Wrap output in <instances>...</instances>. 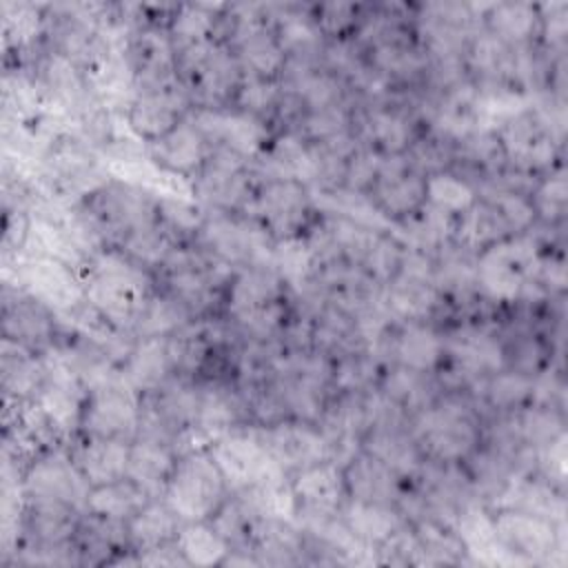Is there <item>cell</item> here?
<instances>
[{"label":"cell","mask_w":568,"mask_h":568,"mask_svg":"<svg viewBox=\"0 0 568 568\" xmlns=\"http://www.w3.org/2000/svg\"><path fill=\"white\" fill-rule=\"evenodd\" d=\"M84 300L115 328L133 335V328L155 293L149 271L133 264L120 251H104L98 255L87 273Z\"/></svg>","instance_id":"cell-1"},{"label":"cell","mask_w":568,"mask_h":568,"mask_svg":"<svg viewBox=\"0 0 568 568\" xmlns=\"http://www.w3.org/2000/svg\"><path fill=\"white\" fill-rule=\"evenodd\" d=\"M410 430L433 464L468 462L481 444L479 417L462 397H437L410 419Z\"/></svg>","instance_id":"cell-2"},{"label":"cell","mask_w":568,"mask_h":568,"mask_svg":"<svg viewBox=\"0 0 568 568\" xmlns=\"http://www.w3.org/2000/svg\"><path fill=\"white\" fill-rule=\"evenodd\" d=\"M229 495L231 490L209 448H195L178 455L162 499L182 521H209Z\"/></svg>","instance_id":"cell-3"},{"label":"cell","mask_w":568,"mask_h":568,"mask_svg":"<svg viewBox=\"0 0 568 568\" xmlns=\"http://www.w3.org/2000/svg\"><path fill=\"white\" fill-rule=\"evenodd\" d=\"M80 206L102 235L104 244H120L131 231L158 222V197L142 186L109 178Z\"/></svg>","instance_id":"cell-4"},{"label":"cell","mask_w":568,"mask_h":568,"mask_svg":"<svg viewBox=\"0 0 568 568\" xmlns=\"http://www.w3.org/2000/svg\"><path fill=\"white\" fill-rule=\"evenodd\" d=\"M539 246L530 233L510 235L477 255V288L490 302H517L539 266Z\"/></svg>","instance_id":"cell-5"},{"label":"cell","mask_w":568,"mask_h":568,"mask_svg":"<svg viewBox=\"0 0 568 568\" xmlns=\"http://www.w3.org/2000/svg\"><path fill=\"white\" fill-rule=\"evenodd\" d=\"M142 395L131 386L118 366L89 386L80 430L84 435L118 437L133 442L140 430Z\"/></svg>","instance_id":"cell-6"},{"label":"cell","mask_w":568,"mask_h":568,"mask_svg":"<svg viewBox=\"0 0 568 568\" xmlns=\"http://www.w3.org/2000/svg\"><path fill=\"white\" fill-rule=\"evenodd\" d=\"M226 486L231 493H242L255 486L275 484L288 479L280 464L271 457L264 442L260 439L257 426L244 424L209 446Z\"/></svg>","instance_id":"cell-7"},{"label":"cell","mask_w":568,"mask_h":568,"mask_svg":"<svg viewBox=\"0 0 568 568\" xmlns=\"http://www.w3.org/2000/svg\"><path fill=\"white\" fill-rule=\"evenodd\" d=\"M4 284L40 300L55 315H64L84 302V282L80 273L69 264L44 255H22L16 264H4Z\"/></svg>","instance_id":"cell-8"},{"label":"cell","mask_w":568,"mask_h":568,"mask_svg":"<svg viewBox=\"0 0 568 568\" xmlns=\"http://www.w3.org/2000/svg\"><path fill=\"white\" fill-rule=\"evenodd\" d=\"M315 202L311 189L295 180H264L251 206L244 213H251L273 240L304 235L313 224Z\"/></svg>","instance_id":"cell-9"},{"label":"cell","mask_w":568,"mask_h":568,"mask_svg":"<svg viewBox=\"0 0 568 568\" xmlns=\"http://www.w3.org/2000/svg\"><path fill=\"white\" fill-rule=\"evenodd\" d=\"M495 133L501 144L506 164L517 171H544L557 160L561 138L541 120L532 106L508 118Z\"/></svg>","instance_id":"cell-10"},{"label":"cell","mask_w":568,"mask_h":568,"mask_svg":"<svg viewBox=\"0 0 568 568\" xmlns=\"http://www.w3.org/2000/svg\"><path fill=\"white\" fill-rule=\"evenodd\" d=\"M135 78V95L178 84V55L164 27L140 24L122 42Z\"/></svg>","instance_id":"cell-11"},{"label":"cell","mask_w":568,"mask_h":568,"mask_svg":"<svg viewBox=\"0 0 568 568\" xmlns=\"http://www.w3.org/2000/svg\"><path fill=\"white\" fill-rule=\"evenodd\" d=\"M191 120L213 146H224L246 160H255L271 142L266 120L235 106H195Z\"/></svg>","instance_id":"cell-12"},{"label":"cell","mask_w":568,"mask_h":568,"mask_svg":"<svg viewBox=\"0 0 568 568\" xmlns=\"http://www.w3.org/2000/svg\"><path fill=\"white\" fill-rule=\"evenodd\" d=\"M368 195L395 224L426 204V173L413 164L408 153L384 155Z\"/></svg>","instance_id":"cell-13"},{"label":"cell","mask_w":568,"mask_h":568,"mask_svg":"<svg viewBox=\"0 0 568 568\" xmlns=\"http://www.w3.org/2000/svg\"><path fill=\"white\" fill-rule=\"evenodd\" d=\"M257 433L286 475L328 459V444L313 422L284 417L273 424H257Z\"/></svg>","instance_id":"cell-14"},{"label":"cell","mask_w":568,"mask_h":568,"mask_svg":"<svg viewBox=\"0 0 568 568\" xmlns=\"http://www.w3.org/2000/svg\"><path fill=\"white\" fill-rule=\"evenodd\" d=\"M22 488L27 497L67 501L82 513L87 510V497L91 490L71 453L60 446L42 453L31 462L22 475Z\"/></svg>","instance_id":"cell-15"},{"label":"cell","mask_w":568,"mask_h":568,"mask_svg":"<svg viewBox=\"0 0 568 568\" xmlns=\"http://www.w3.org/2000/svg\"><path fill=\"white\" fill-rule=\"evenodd\" d=\"M493 521L497 539L513 561H539L561 546L559 530L564 524L552 519L526 510L499 508L493 515Z\"/></svg>","instance_id":"cell-16"},{"label":"cell","mask_w":568,"mask_h":568,"mask_svg":"<svg viewBox=\"0 0 568 568\" xmlns=\"http://www.w3.org/2000/svg\"><path fill=\"white\" fill-rule=\"evenodd\" d=\"M191 111L193 102L186 89L178 82L164 89L138 93L122 115L129 131L149 146L186 120Z\"/></svg>","instance_id":"cell-17"},{"label":"cell","mask_w":568,"mask_h":568,"mask_svg":"<svg viewBox=\"0 0 568 568\" xmlns=\"http://www.w3.org/2000/svg\"><path fill=\"white\" fill-rule=\"evenodd\" d=\"M4 288L9 293H4L2 306V337L24 344L36 353L47 351L58 335V315L20 288L9 284Z\"/></svg>","instance_id":"cell-18"},{"label":"cell","mask_w":568,"mask_h":568,"mask_svg":"<svg viewBox=\"0 0 568 568\" xmlns=\"http://www.w3.org/2000/svg\"><path fill=\"white\" fill-rule=\"evenodd\" d=\"M417 135L415 109H404L402 104L390 102V98L371 102L357 131V138L382 155L408 153Z\"/></svg>","instance_id":"cell-19"},{"label":"cell","mask_w":568,"mask_h":568,"mask_svg":"<svg viewBox=\"0 0 568 568\" xmlns=\"http://www.w3.org/2000/svg\"><path fill=\"white\" fill-rule=\"evenodd\" d=\"M288 288L284 286L271 262L251 264L233 273L226 286V311L233 322H240L280 300H284Z\"/></svg>","instance_id":"cell-20"},{"label":"cell","mask_w":568,"mask_h":568,"mask_svg":"<svg viewBox=\"0 0 568 568\" xmlns=\"http://www.w3.org/2000/svg\"><path fill=\"white\" fill-rule=\"evenodd\" d=\"M344 481L351 499L393 506L404 499V477L364 448L344 466Z\"/></svg>","instance_id":"cell-21"},{"label":"cell","mask_w":568,"mask_h":568,"mask_svg":"<svg viewBox=\"0 0 568 568\" xmlns=\"http://www.w3.org/2000/svg\"><path fill=\"white\" fill-rule=\"evenodd\" d=\"M146 149H149V158L160 169L191 180L206 162L213 144L195 126V122L191 120V113H189L186 120H182L164 138L151 142Z\"/></svg>","instance_id":"cell-22"},{"label":"cell","mask_w":568,"mask_h":568,"mask_svg":"<svg viewBox=\"0 0 568 568\" xmlns=\"http://www.w3.org/2000/svg\"><path fill=\"white\" fill-rule=\"evenodd\" d=\"M80 513V508L67 501L27 497L22 526L36 541L38 550H58L73 541L82 521Z\"/></svg>","instance_id":"cell-23"},{"label":"cell","mask_w":568,"mask_h":568,"mask_svg":"<svg viewBox=\"0 0 568 568\" xmlns=\"http://www.w3.org/2000/svg\"><path fill=\"white\" fill-rule=\"evenodd\" d=\"M129 448L131 442L126 439L84 435V439L73 446L71 457L87 484L98 488L126 477Z\"/></svg>","instance_id":"cell-24"},{"label":"cell","mask_w":568,"mask_h":568,"mask_svg":"<svg viewBox=\"0 0 568 568\" xmlns=\"http://www.w3.org/2000/svg\"><path fill=\"white\" fill-rule=\"evenodd\" d=\"M120 368L142 397L158 393L166 382L175 377L169 353V337H135Z\"/></svg>","instance_id":"cell-25"},{"label":"cell","mask_w":568,"mask_h":568,"mask_svg":"<svg viewBox=\"0 0 568 568\" xmlns=\"http://www.w3.org/2000/svg\"><path fill=\"white\" fill-rule=\"evenodd\" d=\"M288 479L297 499V508L339 510L348 499L344 468L331 459L302 468Z\"/></svg>","instance_id":"cell-26"},{"label":"cell","mask_w":568,"mask_h":568,"mask_svg":"<svg viewBox=\"0 0 568 568\" xmlns=\"http://www.w3.org/2000/svg\"><path fill=\"white\" fill-rule=\"evenodd\" d=\"M362 448L373 453L404 479L415 477L424 470V455L417 446V439L406 424H382L368 428L362 439Z\"/></svg>","instance_id":"cell-27"},{"label":"cell","mask_w":568,"mask_h":568,"mask_svg":"<svg viewBox=\"0 0 568 568\" xmlns=\"http://www.w3.org/2000/svg\"><path fill=\"white\" fill-rule=\"evenodd\" d=\"M444 362V335L428 322H399L393 331L390 364L433 373Z\"/></svg>","instance_id":"cell-28"},{"label":"cell","mask_w":568,"mask_h":568,"mask_svg":"<svg viewBox=\"0 0 568 568\" xmlns=\"http://www.w3.org/2000/svg\"><path fill=\"white\" fill-rule=\"evenodd\" d=\"M481 27L513 47H530L539 40L541 16L532 2H490L481 4Z\"/></svg>","instance_id":"cell-29"},{"label":"cell","mask_w":568,"mask_h":568,"mask_svg":"<svg viewBox=\"0 0 568 568\" xmlns=\"http://www.w3.org/2000/svg\"><path fill=\"white\" fill-rule=\"evenodd\" d=\"M178 453L171 444L138 435L129 448L126 477L142 486L151 497H162L169 477L175 468Z\"/></svg>","instance_id":"cell-30"},{"label":"cell","mask_w":568,"mask_h":568,"mask_svg":"<svg viewBox=\"0 0 568 568\" xmlns=\"http://www.w3.org/2000/svg\"><path fill=\"white\" fill-rule=\"evenodd\" d=\"M510 235L513 233L501 213L497 211V206L479 195L464 213L455 217L453 242L475 255Z\"/></svg>","instance_id":"cell-31"},{"label":"cell","mask_w":568,"mask_h":568,"mask_svg":"<svg viewBox=\"0 0 568 568\" xmlns=\"http://www.w3.org/2000/svg\"><path fill=\"white\" fill-rule=\"evenodd\" d=\"M457 537L464 544V550L481 564H508L510 555L497 539L493 515L477 501L466 504L455 517Z\"/></svg>","instance_id":"cell-32"},{"label":"cell","mask_w":568,"mask_h":568,"mask_svg":"<svg viewBox=\"0 0 568 568\" xmlns=\"http://www.w3.org/2000/svg\"><path fill=\"white\" fill-rule=\"evenodd\" d=\"M222 11H224V4H202V2L178 4L166 27L175 55L180 51L217 40Z\"/></svg>","instance_id":"cell-33"},{"label":"cell","mask_w":568,"mask_h":568,"mask_svg":"<svg viewBox=\"0 0 568 568\" xmlns=\"http://www.w3.org/2000/svg\"><path fill=\"white\" fill-rule=\"evenodd\" d=\"M248 546L260 555V564H291L304 550V537L297 521L257 517L251 530Z\"/></svg>","instance_id":"cell-34"},{"label":"cell","mask_w":568,"mask_h":568,"mask_svg":"<svg viewBox=\"0 0 568 568\" xmlns=\"http://www.w3.org/2000/svg\"><path fill=\"white\" fill-rule=\"evenodd\" d=\"M182 524L175 510L162 497H155L126 521V537L135 550L144 552L175 541Z\"/></svg>","instance_id":"cell-35"},{"label":"cell","mask_w":568,"mask_h":568,"mask_svg":"<svg viewBox=\"0 0 568 568\" xmlns=\"http://www.w3.org/2000/svg\"><path fill=\"white\" fill-rule=\"evenodd\" d=\"M342 517L348 524V528L373 550L386 537H390L399 526L406 524L399 506L359 501L351 497L342 506Z\"/></svg>","instance_id":"cell-36"},{"label":"cell","mask_w":568,"mask_h":568,"mask_svg":"<svg viewBox=\"0 0 568 568\" xmlns=\"http://www.w3.org/2000/svg\"><path fill=\"white\" fill-rule=\"evenodd\" d=\"M151 499H155V497H151L131 477H122L118 481L91 488L89 497H87V510L84 513L126 524Z\"/></svg>","instance_id":"cell-37"},{"label":"cell","mask_w":568,"mask_h":568,"mask_svg":"<svg viewBox=\"0 0 568 568\" xmlns=\"http://www.w3.org/2000/svg\"><path fill=\"white\" fill-rule=\"evenodd\" d=\"M182 244L160 220L146 226H140L131 231L115 251H120L124 257H129L133 264L142 266L144 271H158L164 260L171 255V251Z\"/></svg>","instance_id":"cell-38"},{"label":"cell","mask_w":568,"mask_h":568,"mask_svg":"<svg viewBox=\"0 0 568 568\" xmlns=\"http://www.w3.org/2000/svg\"><path fill=\"white\" fill-rule=\"evenodd\" d=\"M271 266L282 277L288 293L297 295L315 280V262L304 235L275 240L271 251Z\"/></svg>","instance_id":"cell-39"},{"label":"cell","mask_w":568,"mask_h":568,"mask_svg":"<svg viewBox=\"0 0 568 568\" xmlns=\"http://www.w3.org/2000/svg\"><path fill=\"white\" fill-rule=\"evenodd\" d=\"M47 31V4L31 2H2V33L4 49L11 47L20 51H29L44 38Z\"/></svg>","instance_id":"cell-40"},{"label":"cell","mask_w":568,"mask_h":568,"mask_svg":"<svg viewBox=\"0 0 568 568\" xmlns=\"http://www.w3.org/2000/svg\"><path fill=\"white\" fill-rule=\"evenodd\" d=\"M175 546L191 566L224 564L231 552V544L211 521H184L178 530Z\"/></svg>","instance_id":"cell-41"},{"label":"cell","mask_w":568,"mask_h":568,"mask_svg":"<svg viewBox=\"0 0 568 568\" xmlns=\"http://www.w3.org/2000/svg\"><path fill=\"white\" fill-rule=\"evenodd\" d=\"M535 377L513 368H501L481 382L484 402L497 413H517L532 402Z\"/></svg>","instance_id":"cell-42"},{"label":"cell","mask_w":568,"mask_h":568,"mask_svg":"<svg viewBox=\"0 0 568 568\" xmlns=\"http://www.w3.org/2000/svg\"><path fill=\"white\" fill-rule=\"evenodd\" d=\"M193 320L195 317L182 302H178L166 291H155L133 328V337H169Z\"/></svg>","instance_id":"cell-43"},{"label":"cell","mask_w":568,"mask_h":568,"mask_svg":"<svg viewBox=\"0 0 568 568\" xmlns=\"http://www.w3.org/2000/svg\"><path fill=\"white\" fill-rule=\"evenodd\" d=\"M477 189L459 173L444 169L426 175V202L453 217L464 213L475 200Z\"/></svg>","instance_id":"cell-44"},{"label":"cell","mask_w":568,"mask_h":568,"mask_svg":"<svg viewBox=\"0 0 568 568\" xmlns=\"http://www.w3.org/2000/svg\"><path fill=\"white\" fill-rule=\"evenodd\" d=\"M364 16L362 4L353 2H322L313 4V18L326 42L348 40L357 33Z\"/></svg>","instance_id":"cell-45"},{"label":"cell","mask_w":568,"mask_h":568,"mask_svg":"<svg viewBox=\"0 0 568 568\" xmlns=\"http://www.w3.org/2000/svg\"><path fill=\"white\" fill-rule=\"evenodd\" d=\"M566 200H568V184L561 171L550 173L546 180L537 182L535 189L530 191V202L535 206V213L546 224H552L564 217Z\"/></svg>","instance_id":"cell-46"}]
</instances>
